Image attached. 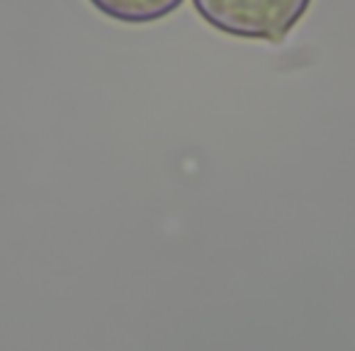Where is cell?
<instances>
[{"mask_svg":"<svg viewBox=\"0 0 355 351\" xmlns=\"http://www.w3.org/2000/svg\"><path fill=\"white\" fill-rule=\"evenodd\" d=\"M205 22L239 40L282 42L311 0H193Z\"/></svg>","mask_w":355,"mask_h":351,"instance_id":"obj_1","label":"cell"},{"mask_svg":"<svg viewBox=\"0 0 355 351\" xmlns=\"http://www.w3.org/2000/svg\"><path fill=\"white\" fill-rule=\"evenodd\" d=\"M90 6L110 20L127 25H146L168 17L183 6V0H90Z\"/></svg>","mask_w":355,"mask_h":351,"instance_id":"obj_2","label":"cell"}]
</instances>
